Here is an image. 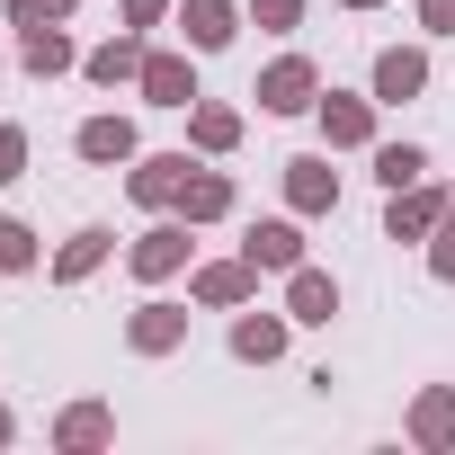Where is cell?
<instances>
[{
    "mask_svg": "<svg viewBox=\"0 0 455 455\" xmlns=\"http://www.w3.org/2000/svg\"><path fill=\"white\" fill-rule=\"evenodd\" d=\"M188 134H196V152H233V143H242V116H233V108H196Z\"/></svg>",
    "mask_w": 455,
    "mask_h": 455,
    "instance_id": "obj_20",
    "label": "cell"
},
{
    "mask_svg": "<svg viewBox=\"0 0 455 455\" xmlns=\"http://www.w3.org/2000/svg\"><path fill=\"white\" fill-rule=\"evenodd\" d=\"M419 170H428V161H419V143H384V152H375V179H384V188H411Z\"/></svg>",
    "mask_w": 455,
    "mask_h": 455,
    "instance_id": "obj_23",
    "label": "cell"
},
{
    "mask_svg": "<svg viewBox=\"0 0 455 455\" xmlns=\"http://www.w3.org/2000/svg\"><path fill=\"white\" fill-rule=\"evenodd\" d=\"M143 99H152V108H188V99H196L188 54H143Z\"/></svg>",
    "mask_w": 455,
    "mask_h": 455,
    "instance_id": "obj_5",
    "label": "cell"
},
{
    "mask_svg": "<svg viewBox=\"0 0 455 455\" xmlns=\"http://www.w3.org/2000/svg\"><path fill=\"white\" fill-rule=\"evenodd\" d=\"M19 63H28L36 81H54V72H72L81 54H72V36H63V28H19Z\"/></svg>",
    "mask_w": 455,
    "mask_h": 455,
    "instance_id": "obj_9",
    "label": "cell"
},
{
    "mask_svg": "<svg viewBox=\"0 0 455 455\" xmlns=\"http://www.w3.org/2000/svg\"><path fill=\"white\" fill-rule=\"evenodd\" d=\"M125 339H134L143 357H170V348L188 339V313H179V304H143V313L125 322Z\"/></svg>",
    "mask_w": 455,
    "mask_h": 455,
    "instance_id": "obj_7",
    "label": "cell"
},
{
    "mask_svg": "<svg viewBox=\"0 0 455 455\" xmlns=\"http://www.w3.org/2000/svg\"><path fill=\"white\" fill-rule=\"evenodd\" d=\"M286 196H295V214H331L339 205V170L331 161H286Z\"/></svg>",
    "mask_w": 455,
    "mask_h": 455,
    "instance_id": "obj_6",
    "label": "cell"
},
{
    "mask_svg": "<svg viewBox=\"0 0 455 455\" xmlns=\"http://www.w3.org/2000/svg\"><path fill=\"white\" fill-rule=\"evenodd\" d=\"M179 259H188V214L179 223H152V233L134 242V277H170Z\"/></svg>",
    "mask_w": 455,
    "mask_h": 455,
    "instance_id": "obj_8",
    "label": "cell"
},
{
    "mask_svg": "<svg viewBox=\"0 0 455 455\" xmlns=\"http://www.w3.org/2000/svg\"><path fill=\"white\" fill-rule=\"evenodd\" d=\"M72 0H10V28H63Z\"/></svg>",
    "mask_w": 455,
    "mask_h": 455,
    "instance_id": "obj_24",
    "label": "cell"
},
{
    "mask_svg": "<svg viewBox=\"0 0 455 455\" xmlns=\"http://www.w3.org/2000/svg\"><path fill=\"white\" fill-rule=\"evenodd\" d=\"M251 19H259V28H295V19H304V0H251Z\"/></svg>",
    "mask_w": 455,
    "mask_h": 455,
    "instance_id": "obj_28",
    "label": "cell"
},
{
    "mask_svg": "<svg viewBox=\"0 0 455 455\" xmlns=\"http://www.w3.org/2000/svg\"><path fill=\"white\" fill-rule=\"evenodd\" d=\"M251 277H259L251 259H214V268H196V304H242Z\"/></svg>",
    "mask_w": 455,
    "mask_h": 455,
    "instance_id": "obj_18",
    "label": "cell"
},
{
    "mask_svg": "<svg viewBox=\"0 0 455 455\" xmlns=\"http://www.w3.org/2000/svg\"><path fill=\"white\" fill-rule=\"evenodd\" d=\"M322 125H331V143L348 152V143H375V99H322Z\"/></svg>",
    "mask_w": 455,
    "mask_h": 455,
    "instance_id": "obj_14",
    "label": "cell"
},
{
    "mask_svg": "<svg viewBox=\"0 0 455 455\" xmlns=\"http://www.w3.org/2000/svg\"><path fill=\"white\" fill-rule=\"evenodd\" d=\"M72 143H81V161H134V125L125 116H90Z\"/></svg>",
    "mask_w": 455,
    "mask_h": 455,
    "instance_id": "obj_15",
    "label": "cell"
},
{
    "mask_svg": "<svg viewBox=\"0 0 455 455\" xmlns=\"http://www.w3.org/2000/svg\"><path fill=\"white\" fill-rule=\"evenodd\" d=\"M99 259H108V233H72V242H63V259H54V277H63V286H81Z\"/></svg>",
    "mask_w": 455,
    "mask_h": 455,
    "instance_id": "obj_21",
    "label": "cell"
},
{
    "mask_svg": "<svg viewBox=\"0 0 455 455\" xmlns=\"http://www.w3.org/2000/svg\"><path fill=\"white\" fill-rule=\"evenodd\" d=\"M428 268H437V277H446V286H455V205H446V214H437V242H428Z\"/></svg>",
    "mask_w": 455,
    "mask_h": 455,
    "instance_id": "obj_26",
    "label": "cell"
},
{
    "mask_svg": "<svg viewBox=\"0 0 455 455\" xmlns=\"http://www.w3.org/2000/svg\"><path fill=\"white\" fill-rule=\"evenodd\" d=\"M419 28H437V36H455V0H419Z\"/></svg>",
    "mask_w": 455,
    "mask_h": 455,
    "instance_id": "obj_29",
    "label": "cell"
},
{
    "mask_svg": "<svg viewBox=\"0 0 455 455\" xmlns=\"http://www.w3.org/2000/svg\"><path fill=\"white\" fill-rule=\"evenodd\" d=\"M313 63L304 54H286V63H268V81H259V108H277V116H295V108H313Z\"/></svg>",
    "mask_w": 455,
    "mask_h": 455,
    "instance_id": "obj_3",
    "label": "cell"
},
{
    "mask_svg": "<svg viewBox=\"0 0 455 455\" xmlns=\"http://www.w3.org/2000/svg\"><path fill=\"white\" fill-rule=\"evenodd\" d=\"M90 81H108V90H116V81H143V45H134V36L99 45V54H90Z\"/></svg>",
    "mask_w": 455,
    "mask_h": 455,
    "instance_id": "obj_19",
    "label": "cell"
},
{
    "mask_svg": "<svg viewBox=\"0 0 455 455\" xmlns=\"http://www.w3.org/2000/svg\"><path fill=\"white\" fill-rule=\"evenodd\" d=\"M286 313H295V322H331V313H339V286H331L322 268H286Z\"/></svg>",
    "mask_w": 455,
    "mask_h": 455,
    "instance_id": "obj_10",
    "label": "cell"
},
{
    "mask_svg": "<svg viewBox=\"0 0 455 455\" xmlns=\"http://www.w3.org/2000/svg\"><path fill=\"white\" fill-rule=\"evenodd\" d=\"M242 259L251 268H304V233H295V223H259V233L242 242Z\"/></svg>",
    "mask_w": 455,
    "mask_h": 455,
    "instance_id": "obj_12",
    "label": "cell"
},
{
    "mask_svg": "<svg viewBox=\"0 0 455 455\" xmlns=\"http://www.w3.org/2000/svg\"><path fill=\"white\" fill-rule=\"evenodd\" d=\"M277 348H286V322H277V313H242V322H233V357H251V366H268Z\"/></svg>",
    "mask_w": 455,
    "mask_h": 455,
    "instance_id": "obj_16",
    "label": "cell"
},
{
    "mask_svg": "<svg viewBox=\"0 0 455 455\" xmlns=\"http://www.w3.org/2000/svg\"><path fill=\"white\" fill-rule=\"evenodd\" d=\"M0 268H36V233L28 223H0Z\"/></svg>",
    "mask_w": 455,
    "mask_h": 455,
    "instance_id": "obj_25",
    "label": "cell"
},
{
    "mask_svg": "<svg viewBox=\"0 0 455 455\" xmlns=\"http://www.w3.org/2000/svg\"><path fill=\"white\" fill-rule=\"evenodd\" d=\"M161 10H170V0H125V19H134V28H152Z\"/></svg>",
    "mask_w": 455,
    "mask_h": 455,
    "instance_id": "obj_30",
    "label": "cell"
},
{
    "mask_svg": "<svg viewBox=\"0 0 455 455\" xmlns=\"http://www.w3.org/2000/svg\"><path fill=\"white\" fill-rule=\"evenodd\" d=\"M411 437H419V446H455V393H446V384H428V393H419Z\"/></svg>",
    "mask_w": 455,
    "mask_h": 455,
    "instance_id": "obj_17",
    "label": "cell"
},
{
    "mask_svg": "<svg viewBox=\"0 0 455 455\" xmlns=\"http://www.w3.org/2000/svg\"><path fill=\"white\" fill-rule=\"evenodd\" d=\"M179 214H188V223L233 214V179H223V170H188V188H179Z\"/></svg>",
    "mask_w": 455,
    "mask_h": 455,
    "instance_id": "obj_11",
    "label": "cell"
},
{
    "mask_svg": "<svg viewBox=\"0 0 455 455\" xmlns=\"http://www.w3.org/2000/svg\"><path fill=\"white\" fill-rule=\"evenodd\" d=\"M108 428H116V419H108L99 402H81V411H63V428H54V437H63V446H108Z\"/></svg>",
    "mask_w": 455,
    "mask_h": 455,
    "instance_id": "obj_22",
    "label": "cell"
},
{
    "mask_svg": "<svg viewBox=\"0 0 455 455\" xmlns=\"http://www.w3.org/2000/svg\"><path fill=\"white\" fill-rule=\"evenodd\" d=\"M0 446H10V411H0Z\"/></svg>",
    "mask_w": 455,
    "mask_h": 455,
    "instance_id": "obj_31",
    "label": "cell"
},
{
    "mask_svg": "<svg viewBox=\"0 0 455 455\" xmlns=\"http://www.w3.org/2000/svg\"><path fill=\"white\" fill-rule=\"evenodd\" d=\"M428 90V54H411V45H393V54H375V99H419Z\"/></svg>",
    "mask_w": 455,
    "mask_h": 455,
    "instance_id": "obj_4",
    "label": "cell"
},
{
    "mask_svg": "<svg viewBox=\"0 0 455 455\" xmlns=\"http://www.w3.org/2000/svg\"><path fill=\"white\" fill-rule=\"evenodd\" d=\"M348 10H375V0H348Z\"/></svg>",
    "mask_w": 455,
    "mask_h": 455,
    "instance_id": "obj_32",
    "label": "cell"
},
{
    "mask_svg": "<svg viewBox=\"0 0 455 455\" xmlns=\"http://www.w3.org/2000/svg\"><path fill=\"white\" fill-rule=\"evenodd\" d=\"M188 170H196L188 152H152V161H134V179H125V188H134V205H179Z\"/></svg>",
    "mask_w": 455,
    "mask_h": 455,
    "instance_id": "obj_2",
    "label": "cell"
},
{
    "mask_svg": "<svg viewBox=\"0 0 455 455\" xmlns=\"http://www.w3.org/2000/svg\"><path fill=\"white\" fill-rule=\"evenodd\" d=\"M179 28H188V45H196V54L233 45V0H188V10H179Z\"/></svg>",
    "mask_w": 455,
    "mask_h": 455,
    "instance_id": "obj_13",
    "label": "cell"
},
{
    "mask_svg": "<svg viewBox=\"0 0 455 455\" xmlns=\"http://www.w3.org/2000/svg\"><path fill=\"white\" fill-rule=\"evenodd\" d=\"M19 170H28V134H19V125H0V188H10Z\"/></svg>",
    "mask_w": 455,
    "mask_h": 455,
    "instance_id": "obj_27",
    "label": "cell"
},
{
    "mask_svg": "<svg viewBox=\"0 0 455 455\" xmlns=\"http://www.w3.org/2000/svg\"><path fill=\"white\" fill-rule=\"evenodd\" d=\"M446 205H455V196H437V188H419V179H411V188H393L384 233H393V242H419V233H437V214H446Z\"/></svg>",
    "mask_w": 455,
    "mask_h": 455,
    "instance_id": "obj_1",
    "label": "cell"
}]
</instances>
